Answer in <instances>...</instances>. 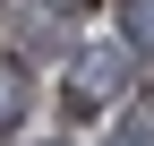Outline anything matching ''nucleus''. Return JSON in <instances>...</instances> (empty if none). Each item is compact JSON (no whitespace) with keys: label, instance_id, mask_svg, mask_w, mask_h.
Instances as JSON below:
<instances>
[{"label":"nucleus","instance_id":"20e7f679","mask_svg":"<svg viewBox=\"0 0 154 146\" xmlns=\"http://www.w3.org/2000/svg\"><path fill=\"white\" fill-rule=\"evenodd\" d=\"M43 9H60V17H86V9H94V0H43Z\"/></svg>","mask_w":154,"mask_h":146},{"label":"nucleus","instance_id":"7ed1b4c3","mask_svg":"<svg viewBox=\"0 0 154 146\" xmlns=\"http://www.w3.org/2000/svg\"><path fill=\"white\" fill-rule=\"evenodd\" d=\"M120 52H154V0H120Z\"/></svg>","mask_w":154,"mask_h":146},{"label":"nucleus","instance_id":"39448f33","mask_svg":"<svg viewBox=\"0 0 154 146\" xmlns=\"http://www.w3.org/2000/svg\"><path fill=\"white\" fill-rule=\"evenodd\" d=\"M51 146H60V138H51Z\"/></svg>","mask_w":154,"mask_h":146},{"label":"nucleus","instance_id":"f257e3e1","mask_svg":"<svg viewBox=\"0 0 154 146\" xmlns=\"http://www.w3.org/2000/svg\"><path fill=\"white\" fill-rule=\"evenodd\" d=\"M120 69H128V52H77L69 60V78H60V112L69 120H103L111 112V95H120Z\"/></svg>","mask_w":154,"mask_h":146},{"label":"nucleus","instance_id":"423d86ee","mask_svg":"<svg viewBox=\"0 0 154 146\" xmlns=\"http://www.w3.org/2000/svg\"><path fill=\"white\" fill-rule=\"evenodd\" d=\"M120 146H128V138H120Z\"/></svg>","mask_w":154,"mask_h":146},{"label":"nucleus","instance_id":"f03ea898","mask_svg":"<svg viewBox=\"0 0 154 146\" xmlns=\"http://www.w3.org/2000/svg\"><path fill=\"white\" fill-rule=\"evenodd\" d=\"M26 103H34V69L17 60V52H0V138L26 120Z\"/></svg>","mask_w":154,"mask_h":146}]
</instances>
